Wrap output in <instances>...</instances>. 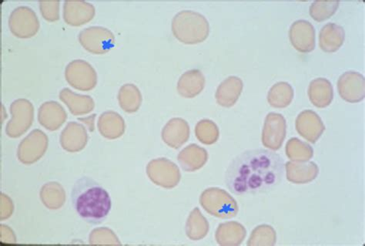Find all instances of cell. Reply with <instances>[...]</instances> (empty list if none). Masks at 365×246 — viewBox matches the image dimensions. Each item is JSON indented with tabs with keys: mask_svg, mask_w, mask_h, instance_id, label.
<instances>
[{
	"mask_svg": "<svg viewBox=\"0 0 365 246\" xmlns=\"http://www.w3.org/2000/svg\"><path fill=\"white\" fill-rule=\"evenodd\" d=\"M284 173L279 155L266 149L247 150L230 162L225 183L235 195L263 194L281 183Z\"/></svg>",
	"mask_w": 365,
	"mask_h": 246,
	"instance_id": "1",
	"label": "cell"
},
{
	"mask_svg": "<svg viewBox=\"0 0 365 246\" xmlns=\"http://www.w3.org/2000/svg\"><path fill=\"white\" fill-rule=\"evenodd\" d=\"M71 202L82 219L93 225L104 222L112 207L108 192L88 176L81 177L75 183L71 192Z\"/></svg>",
	"mask_w": 365,
	"mask_h": 246,
	"instance_id": "2",
	"label": "cell"
},
{
	"mask_svg": "<svg viewBox=\"0 0 365 246\" xmlns=\"http://www.w3.org/2000/svg\"><path fill=\"white\" fill-rule=\"evenodd\" d=\"M172 31L182 43L197 44L207 39L210 25L203 15L192 11H182L173 18Z\"/></svg>",
	"mask_w": 365,
	"mask_h": 246,
	"instance_id": "3",
	"label": "cell"
},
{
	"mask_svg": "<svg viewBox=\"0 0 365 246\" xmlns=\"http://www.w3.org/2000/svg\"><path fill=\"white\" fill-rule=\"evenodd\" d=\"M200 205L210 215L219 219H232L238 212V206L234 198L218 188L207 189L200 196Z\"/></svg>",
	"mask_w": 365,
	"mask_h": 246,
	"instance_id": "4",
	"label": "cell"
},
{
	"mask_svg": "<svg viewBox=\"0 0 365 246\" xmlns=\"http://www.w3.org/2000/svg\"><path fill=\"white\" fill-rule=\"evenodd\" d=\"M12 118L6 127V133L9 138H20L32 126L34 108L31 101L20 98L12 103L11 108Z\"/></svg>",
	"mask_w": 365,
	"mask_h": 246,
	"instance_id": "5",
	"label": "cell"
},
{
	"mask_svg": "<svg viewBox=\"0 0 365 246\" xmlns=\"http://www.w3.org/2000/svg\"><path fill=\"white\" fill-rule=\"evenodd\" d=\"M9 28L18 38L27 39L36 34L40 29V21L34 9L26 6H20L9 15Z\"/></svg>",
	"mask_w": 365,
	"mask_h": 246,
	"instance_id": "6",
	"label": "cell"
},
{
	"mask_svg": "<svg viewBox=\"0 0 365 246\" xmlns=\"http://www.w3.org/2000/svg\"><path fill=\"white\" fill-rule=\"evenodd\" d=\"M65 78L73 88L82 91H91L98 83L97 72L83 60H74L67 64Z\"/></svg>",
	"mask_w": 365,
	"mask_h": 246,
	"instance_id": "7",
	"label": "cell"
},
{
	"mask_svg": "<svg viewBox=\"0 0 365 246\" xmlns=\"http://www.w3.org/2000/svg\"><path fill=\"white\" fill-rule=\"evenodd\" d=\"M78 39L85 50L94 54L108 53L115 44L113 34L103 26L84 28L80 32Z\"/></svg>",
	"mask_w": 365,
	"mask_h": 246,
	"instance_id": "8",
	"label": "cell"
},
{
	"mask_svg": "<svg viewBox=\"0 0 365 246\" xmlns=\"http://www.w3.org/2000/svg\"><path fill=\"white\" fill-rule=\"evenodd\" d=\"M48 148V137L40 129L31 132L19 145L17 158L25 165H32L39 160Z\"/></svg>",
	"mask_w": 365,
	"mask_h": 246,
	"instance_id": "9",
	"label": "cell"
},
{
	"mask_svg": "<svg viewBox=\"0 0 365 246\" xmlns=\"http://www.w3.org/2000/svg\"><path fill=\"white\" fill-rule=\"evenodd\" d=\"M147 173L152 182L167 188L175 187L180 179L178 166L165 158L152 160L147 167Z\"/></svg>",
	"mask_w": 365,
	"mask_h": 246,
	"instance_id": "10",
	"label": "cell"
},
{
	"mask_svg": "<svg viewBox=\"0 0 365 246\" xmlns=\"http://www.w3.org/2000/svg\"><path fill=\"white\" fill-rule=\"evenodd\" d=\"M287 124L281 113H270L266 117L262 132V143L273 150H279L285 139Z\"/></svg>",
	"mask_w": 365,
	"mask_h": 246,
	"instance_id": "11",
	"label": "cell"
},
{
	"mask_svg": "<svg viewBox=\"0 0 365 246\" xmlns=\"http://www.w3.org/2000/svg\"><path fill=\"white\" fill-rule=\"evenodd\" d=\"M340 96L345 101L359 103L365 96V81L359 72L348 71L343 73L338 81Z\"/></svg>",
	"mask_w": 365,
	"mask_h": 246,
	"instance_id": "12",
	"label": "cell"
},
{
	"mask_svg": "<svg viewBox=\"0 0 365 246\" xmlns=\"http://www.w3.org/2000/svg\"><path fill=\"white\" fill-rule=\"evenodd\" d=\"M296 130L302 138L314 144L324 133L325 127L318 113L306 110L297 116Z\"/></svg>",
	"mask_w": 365,
	"mask_h": 246,
	"instance_id": "13",
	"label": "cell"
},
{
	"mask_svg": "<svg viewBox=\"0 0 365 246\" xmlns=\"http://www.w3.org/2000/svg\"><path fill=\"white\" fill-rule=\"evenodd\" d=\"M289 36L297 51L305 53L314 50L315 30L310 22L303 20L294 22L290 28Z\"/></svg>",
	"mask_w": 365,
	"mask_h": 246,
	"instance_id": "14",
	"label": "cell"
},
{
	"mask_svg": "<svg viewBox=\"0 0 365 246\" xmlns=\"http://www.w3.org/2000/svg\"><path fill=\"white\" fill-rule=\"evenodd\" d=\"M94 6L86 1H65L63 6L64 21L73 26H80L93 20Z\"/></svg>",
	"mask_w": 365,
	"mask_h": 246,
	"instance_id": "15",
	"label": "cell"
},
{
	"mask_svg": "<svg viewBox=\"0 0 365 246\" xmlns=\"http://www.w3.org/2000/svg\"><path fill=\"white\" fill-rule=\"evenodd\" d=\"M88 132L85 127L74 121L67 124L60 138L62 148L69 153H79L88 144Z\"/></svg>",
	"mask_w": 365,
	"mask_h": 246,
	"instance_id": "16",
	"label": "cell"
},
{
	"mask_svg": "<svg viewBox=\"0 0 365 246\" xmlns=\"http://www.w3.org/2000/svg\"><path fill=\"white\" fill-rule=\"evenodd\" d=\"M67 119L64 108L56 101H46L38 111V121L46 129L58 130Z\"/></svg>",
	"mask_w": 365,
	"mask_h": 246,
	"instance_id": "17",
	"label": "cell"
},
{
	"mask_svg": "<svg viewBox=\"0 0 365 246\" xmlns=\"http://www.w3.org/2000/svg\"><path fill=\"white\" fill-rule=\"evenodd\" d=\"M190 138V127L187 122L181 118H173L162 130V139L175 149L185 145Z\"/></svg>",
	"mask_w": 365,
	"mask_h": 246,
	"instance_id": "18",
	"label": "cell"
},
{
	"mask_svg": "<svg viewBox=\"0 0 365 246\" xmlns=\"http://www.w3.org/2000/svg\"><path fill=\"white\" fill-rule=\"evenodd\" d=\"M284 168L287 179L294 184L309 183L319 173L318 165L312 162H288Z\"/></svg>",
	"mask_w": 365,
	"mask_h": 246,
	"instance_id": "19",
	"label": "cell"
},
{
	"mask_svg": "<svg viewBox=\"0 0 365 246\" xmlns=\"http://www.w3.org/2000/svg\"><path fill=\"white\" fill-rule=\"evenodd\" d=\"M243 81L237 77H229L219 85L216 100L219 106L230 108L235 105L243 90Z\"/></svg>",
	"mask_w": 365,
	"mask_h": 246,
	"instance_id": "20",
	"label": "cell"
},
{
	"mask_svg": "<svg viewBox=\"0 0 365 246\" xmlns=\"http://www.w3.org/2000/svg\"><path fill=\"white\" fill-rule=\"evenodd\" d=\"M60 99L68 107L73 116H83L91 112L95 103L89 96H82L69 88L63 89L59 94Z\"/></svg>",
	"mask_w": 365,
	"mask_h": 246,
	"instance_id": "21",
	"label": "cell"
},
{
	"mask_svg": "<svg viewBox=\"0 0 365 246\" xmlns=\"http://www.w3.org/2000/svg\"><path fill=\"white\" fill-rule=\"evenodd\" d=\"M205 86V78L199 70H191L182 74L178 83V91L180 96L193 98L202 91Z\"/></svg>",
	"mask_w": 365,
	"mask_h": 246,
	"instance_id": "22",
	"label": "cell"
},
{
	"mask_svg": "<svg viewBox=\"0 0 365 246\" xmlns=\"http://www.w3.org/2000/svg\"><path fill=\"white\" fill-rule=\"evenodd\" d=\"M207 151L197 145H190L181 150L178 162L186 172H195L207 162Z\"/></svg>",
	"mask_w": 365,
	"mask_h": 246,
	"instance_id": "23",
	"label": "cell"
},
{
	"mask_svg": "<svg viewBox=\"0 0 365 246\" xmlns=\"http://www.w3.org/2000/svg\"><path fill=\"white\" fill-rule=\"evenodd\" d=\"M309 97L313 105L319 108L329 107L334 98L331 82L326 78H317L310 83Z\"/></svg>",
	"mask_w": 365,
	"mask_h": 246,
	"instance_id": "24",
	"label": "cell"
},
{
	"mask_svg": "<svg viewBox=\"0 0 365 246\" xmlns=\"http://www.w3.org/2000/svg\"><path fill=\"white\" fill-rule=\"evenodd\" d=\"M345 39L343 27L333 24H327L319 34V44L322 50L327 53H334L339 50Z\"/></svg>",
	"mask_w": 365,
	"mask_h": 246,
	"instance_id": "25",
	"label": "cell"
},
{
	"mask_svg": "<svg viewBox=\"0 0 365 246\" xmlns=\"http://www.w3.org/2000/svg\"><path fill=\"white\" fill-rule=\"evenodd\" d=\"M98 129L101 134L108 139L120 138L125 131V122L119 113L106 111L98 119Z\"/></svg>",
	"mask_w": 365,
	"mask_h": 246,
	"instance_id": "26",
	"label": "cell"
},
{
	"mask_svg": "<svg viewBox=\"0 0 365 246\" xmlns=\"http://www.w3.org/2000/svg\"><path fill=\"white\" fill-rule=\"evenodd\" d=\"M246 236L245 227L236 222H228L218 226L216 240L220 245H241Z\"/></svg>",
	"mask_w": 365,
	"mask_h": 246,
	"instance_id": "27",
	"label": "cell"
},
{
	"mask_svg": "<svg viewBox=\"0 0 365 246\" xmlns=\"http://www.w3.org/2000/svg\"><path fill=\"white\" fill-rule=\"evenodd\" d=\"M294 98V89L287 82L274 85L267 94V101L275 108H284L291 105Z\"/></svg>",
	"mask_w": 365,
	"mask_h": 246,
	"instance_id": "28",
	"label": "cell"
},
{
	"mask_svg": "<svg viewBox=\"0 0 365 246\" xmlns=\"http://www.w3.org/2000/svg\"><path fill=\"white\" fill-rule=\"evenodd\" d=\"M118 101L120 108L125 112H136L140 108L142 102L140 91L136 85L124 84L120 89Z\"/></svg>",
	"mask_w": 365,
	"mask_h": 246,
	"instance_id": "29",
	"label": "cell"
},
{
	"mask_svg": "<svg viewBox=\"0 0 365 246\" xmlns=\"http://www.w3.org/2000/svg\"><path fill=\"white\" fill-rule=\"evenodd\" d=\"M209 231L208 222L198 207L191 212L187 223V235L191 240H199L203 239Z\"/></svg>",
	"mask_w": 365,
	"mask_h": 246,
	"instance_id": "30",
	"label": "cell"
},
{
	"mask_svg": "<svg viewBox=\"0 0 365 246\" xmlns=\"http://www.w3.org/2000/svg\"><path fill=\"white\" fill-rule=\"evenodd\" d=\"M286 155L292 162H307L314 155L311 145L299 138H292L286 145Z\"/></svg>",
	"mask_w": 365,
	"mask_h": 246,
	"instance_id": "31",
	"label": "cell"
},
{
	"mask_svg": "<svg viewBox=\"0 0 365 246\" xmlns=\"http://www.w3.org/2000/svg\"><path fill=\"white\" fill-rule=\"evenodd\" d=\"M197 139L205 145H213L219 138V129L215 123L210 120H202L197 123L195 129Z\"/></svg>",
	"mask_w": 365,
	"mask_h": 246,
	"instance_id": "32",
	"label": "cell"
},
{
	"mask_svg": "<svg viewBox=\"0 0 365 246\" xmlns=\"http://www.w3.org/2000/svg\"><path fill=\"white\" fill-rule=\"evenodd\" d=\"M276 232L270 225H260L253 231L247 242L248 245H274Z\"/></svg>",
	"mask_w": 365,
	"mask_h": 246,
	"instance_id": "33",
	"label": "cell"
},
{
	"mask_svg": "<svg viewBox=\"0 0 365 246\" xmlns=\"http://www.w3.org/2000/svg\"><path fill=\"white\" fill-rule=\"evenodd\" d=\"M339 2H314L309 9L311 16L315 21L322 22L328 20L339 9Z\"/></svg>",
	"mask_w": 365,
	"mask_h": 246,
	"instance_id": "34",
	"label": "cell"
},
{
	"mask_svg": "<svg viewBox=\"0 0 365 246\" xmlns=\"http://www.w3.org/2000/svg\"><path fill=\"white\" fill-rule=\"evenodd\" d=\"M60 1H40V11L46 21L55 22L60 19Z\"/></svg>",
	"mask_w": 365,
	"mask_h": 246,
	"instance_id": "35",
	"label": "cell"
}]
</instances>
